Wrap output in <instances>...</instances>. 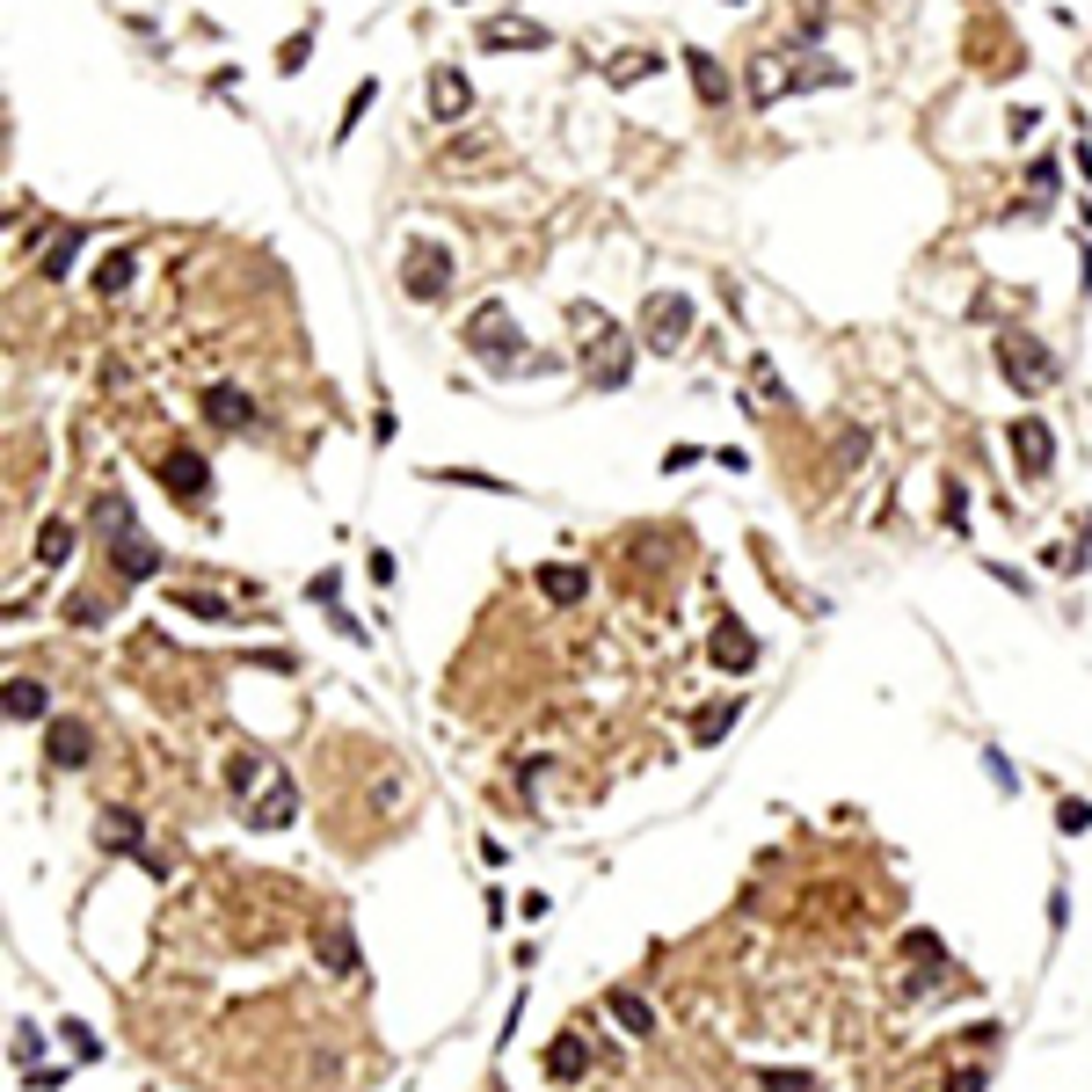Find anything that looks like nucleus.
<instances>
[{
  "label": "nucleus",
  "instance_id": "obj_33",
  "mask_svg": "<svg viewBox=\"0 0 1092 1092\" xmlns=\"http://www.w3.org/2000/svg\"><path fill=\"white\" fill-rule=\"evenodd\" d=\"M1056 830H1092V802H1063L1056 809Z\"/></svg>",
  "mask_w": 1092,
  "mask_h": 1092
},
{
  "label": "nucleus",
  "instance_id": "obj_44",
  "mask_svg": "<svg viewBox=\"0 0 1092 1092\" xmlns=\"http://www.w3.org/2000/svg\"><path fill=\"white\" fill-rule=\"evenodd\" d=\"M947 1092H983V1071H947Z\"/></svg>",
  "mask_w": 1092,
  "mask_h": 1092
},
{
  "label": "nucleus",
  "instance_id": "obj_36",
  "mask_svg": "<svg viewBox=\"0 0 1092 1092\" xmlns=\"http://www.w3.org/2000/svg\"><path fill=\"white\" fill-rule=\"evenodd\" d=\"M364 575H371V583H379V590H386V583H394V575H401V568H394V554H386V547H371V561H364Z\"/></svg>",
  "mask_w": 1092,
  "mask_h": 1092
},
{
  "label": "nucleus",
  "instance_id": "obj_26",
  "mask_svg": "<svg viewBox=\"0 0 1092 1092\" xmlns=\"http://www.w3.org/2000/svg\"><path fill=\"white\" fill-rule=\"evenodd\" d=\"M627 364H634V358H627V343H612L605 358H598V371H590V379H598V394H612V386H627Z\"/></svg>",
  "mask_w": 1092,
  "mask_h": 1092
},
{
  "label": "nucleus",
  "instance_id": "obj_16",
  "mask_svg": "<svg viewBox=\"0 0 1092 1092\" xmlns=\"http://www.w3.org/2000/svg\"><path fill=\"white\" fill-rule=\"evenodd\" d=\"M0 699H7V722H44V714H51V692H44L37 678H7Z\"/></svg>",
  "mask_w": 1092,
  "mask_h": 1092
},
{
  "label": "nucleus",
  "instance_id": "obj_5",
  "mask_svg": "<svg viewBox=\"0 0 1092 1092\" xmlns=\"http://www.w3.org/2000/svg\"><path fill=\"white\" fill-rule=\"evenodd\" d=\"M401 284H408V299H445L452 291V255L438 241H408V255H401Z\"/></svg>",
  "mask_w": 1092,
  "mask_h": 1092
},
{
  "label": "nucleus",
  "instance_id": "obj_13",
  "mask_svg": "<svg viewBox=\"0 0 1092 1092\" xmlns=\"http://www.w3.org/2000/svg\"><path fill=\"white\" fill-rule=\"evenodd\" d=\"M539 590H547L554 605H583V598H590V568H575V561H547V568H539Z\"/></svg>",
  "mask_w": 1092,
  "mask_h": 1092
},
{
  "label": "nucleus",
  "instance_id": "obj_30",
  "mask_svg": "<svg viewBox=\"0 0 1092 1092\" xmlns=\"http://www.w3.org/2000/svg\"><path fill=\"white\" fill-rule=\"evenodd\" d=\"M291 816H299V794L278 779V787H270V809H255V823H291Z\"/></svg>",
  "mask_w": 1092,
  "mask_h": 1092
},
{
  "label": "nucleus",
  "instance_id": "obj_2",
  "mask_svg": "<svg viewBox=\"0 0 1092 1092\" xmlns=\"http://www.w3.org/2000/svg\"><path fill=\"white\" fill-rule=\"evenodd\" d=\"M95 525L110 532V561H117L124 583H146V575H161V547L139 532V518L124 510V495H102V503H95Z\"/></svg>",
  "mask_w": 1092,
  "mask_h": 1092
},
{
  "label": "nucleus",
  "instance_id": "obj_15",
  "mask_svg": "<svg viewBox=\"0 0 1092 1092\" xmlns=\"http://www.w3.org/2000/svg\"><path fill=\"white\" fill-rule=\"evenodd\" d=\"M88 750H95V743H88V722H51V743H44V758H51L59 772L88 765Z\"/></svg>",
  "mask_w": 1092,
  "mask_h": 1092
},
{
  "label": "nucleus",
  "instance_id": "obj_17",
  "mask_svg": "<svg viewBox=\"0 0 1092 1092\" xmlns=\"http://www.w3.org/2000/svg\"><path fill=\"white\" fill-rule=\"evenodd\" d=\"M707 655H714V663H722V670H750V663H758V642H750V634H743V627H735V619H728L722 634H714V642H707Z\"/></svg>",
  "mask_w": 1092,
  "mask_h": 1092
},
{
  "label": "nucleus",
  "instance_id": "obj_4",
  "mask_svg": "<svg viewBox=\"0 0 1092 1092\" xmlns=\"http://www.w3.org/2000/svg\"><path fill=\"white\" fill-rule=\"evenodd\" d=\"M998 371H1006L1019 394H1042L1056 379V358L1034 343V335H998Z\"/></svg>",
  "mask_w": 1092,
  "mask_h": 1092
},
{
  "label": "nucleus",
  "instance_id": "obj_43",
  "mask_svg": "<svg viewBox=\"0 0 1092 1092\" xmlns=\"http://www.w3.org/2000/svg\"><path fill=\"white\" fill-rule=\"evenodd\" d=\"M903 947H911V954H918V962H939V939H932V932H911V939H903Z\"/></svg>",
  "mask_w": 1092,
  "mask_h": 1092
},
{
  "label": "nucleus",
  "instance_id": "obj_7",
  "mask_svg": "<svg viewBox=\"0 0 1092 1092\" xmlns=\"http://www.w3.org/2000/svg\"><path fill=\"white\" fill-rule=\"evenodd\" d=\"M314 962H321L328 976H358V932H350V918H321L314 925Z\"/></svg>",
  "mask_w": 1092,
  "mask_h": 1092
},
{
  "label": "nucleus",
  "instance_id": "obj_6",
  "mask_svg": "<svg viewBox=\"0 0 1092 1092\" xmlns=\"http://www.w3.org/2000/svg\"><path fill=\"white\" fill-rule=\"evenodd\" d=\"M1012 459H1019V474H1027V481H1049V466H1056V430L1042 423V415H1019V423H1012Z\"/></svg>",
  "mask_w": 1092,
  "mask_h": 1092
},
{
  "label": "nucleus",
  "instance_id": "obj_31",
  "mask_svg": "<svg viewBox=\"0 0 1092 1092\" xmlns=\"http://www.w3.org/2000/svg\"><path fill=\"white\" fill-rule=\"evenodd\" d=\"M175 605L197 612V619H226V598H211V590H175Z\"/></svg>",
  "mask_w": 1092,
  "mask_h": 1092
},
{
  "label": "nucleus",
  "instance_id": "obj_41",
  "mask_svg": "<svg viewBox=\"0 0 1092 1092\" xmlns=\"http://www.w3.org/2000/svg\"><path fill=\"white\" fill-rule=\"evenodd\" d=\"M983 765H991V779H998V787H1019V772L1006 765V750H983Z\"/></svg>",
  "mask_w": 1092,
  "mask_h": 1092
},
{
  "label": "nucleus",
  "instance_id": "obj_3",
  "mask_svg": "<svg viewBox=\"0 0 1092 1092\" xmlns=\"http://www.w3.org/2000/svg\"><path fill=\"white\" fill-rule=\"evenodd\" d=\"M466 350H474L481 364H503V371H510V364H525L518 321H510V314H503L495 299H488V306H474V321H466Z\"/></svg>",
  "mask_w": 1092,
  "mask_h": 1092
},
{
  "label": "nucleus",
  "instance_id": "obj_40",
  "mask_svg": "<svg viewBox=\"0 0 1092 1092\" xmlns=\"http://www.w3.org/2000/svg\"><path fill=\"white\" fill-rule=\"evenodd\" d=\"M306 598H314V605H335V598H343V583H335V575H314V583H306Z\"/></svg>",
  "mask_w": 1092,
  "mask_h": 1092
},
{
  "label": "nucleus",
  "instance_id": "obj_11",
  "mask_svg": "<svg viewBox=\"0 0 1092 1092\" xmlns=\"http://www.w3.org/2000/svg\"><path fill=\"white\" fill-rule=\"evenodd\" d=\"M197 408H204V423H219V430H248L255 423V401H248L241 386H204Z\"/></svg>",
  "mask_w": 1092,
  "mask_h": 1092
},
{
  "label": "nucleus",
  "instance_id": "obj_10",
  "mask_svg": "<svg viewBox=\"0 0 1092 1092\" xmlns=\"http://www.w3.org/2000/svg\"><path fill=\"white\" fill-rule=\"evenodd\" d=\"M423 95H430V117L438 124H459L466 110H474V88H466L459 66H430V88H423Z\"/></svg>",
  "mask_w": 1092,
  "mask_h": 1092
},
{
  "label": "nucleus",
  "instance_id": "obj_27",
  "mask_svg": "<svg viewBox=\"0 0 1092 1092\" xmlns=\"http://www.w3.org/2000/svg\"><path fill=\"white\" fill-rule=\"evenodd\" d=\"M1056 175H1063V168H1056V154H1042V161L1027 168V197H1034V204H1049V197H1056Z\"/></svg>",
  "mask_w": 1092,
  "mask_h": 1092
},
{
  "label": "nucleus",
  "instance_id": "obj_28",
  "mask_svg": "<svg viewBox=\"0 0 1092 1092\" xmlns=\"http://www.w3.org/2000/svg\"><path fill=\"white\" fill-rule=\"evenodd\" d=\"M59 1034H66V1049L81 1056V1063H95V1056H102V1042H95V1027H88V1019H66Z\"/></svg>",
  "mask_w": 1092,
  "mask_h": 1092
},
{
  "label": "nucleus",
  "instance_id": "obj_42",
  "mask_svg": "<svg viewBox=\"0 0 1092 1092\" xmlns=\"http://www.w3.org/2000/svg\"><path fill=\"white\" fill-rule=\"evenodd\" d=\"M692 459H699V445H670V452H663V474H685Z\"/></svg>",
  "mask_w": 1092,
  "mask_h": 1092
},
{
  "label": "nucleus",
  "instance_id": "obj_35",
  "mask_svg": "<svg viewBox=\"0 0 1092 1092\" xmlns=\"http://www.w3.org/2000/svg\"><path fill=\"white\" fill-rule=\"evenodd\" d=\"M809 1071H765V1092H809Z\"/></svg>",
  "mask_w": 1092,
  "mask_h": 1092
},
{
  "label": "nucleus",
  "instance_id": "obj_12",
  "mask_svg": "<svg viewBox=\"0 0 1092 1092\" xmlns=\"http://www.w3.org/2000/svg\"><path fill=\"white\" fill-rule=\"evenodd\" d=\"M95 838H102V852H124L131 867L146 859V830H139V816H131V809H102V823H95Z\"/></svg>",
  "mask_w": 1092,
  "mask_h": 1092
},
{
  "label": "nucleus",
  "instance_id": "obj_29",
  "mask_svg": "<svg viewBox=\"0 0 1092 1092\" xmlns=\"http://www.w3.org/2000/svg\"><path fill=\"white\" fill-rule=\"evenodd\" d=\"M430 481H459V488H495V495H510V481H495V474H474V466H430Z\"/></svg>",
  "mask_w": 1092,
  "mask_h": 1092
},
{
  "label": "nucleus",
  "instance_id": "obj_25",
  "mask_svg": "<svg viewBox=\"0 0 1092 1092\" xmlns=\"http://www.w3.org/2000/svg\"><path fill=\"white\" fill-rule=\"evenodd\" d=\"M371 102H379V81H358V88H350V102H343V124H335V139H350V131L364 124V110H371Z\"/></svg>",
  "mask_w": 1092,
  "mask_h": 1092
},
{
  "label": "nucleus",
  "instance_id": "obj_9",
  "mask_svg": "<svg viewBox=\"0 0 1092 1092\" xmlns=\"http://www.w3.org/2000/svg\"><path fill=\"white\" fill-rule=\"evenodd\" d=\"M685 335H692V299L655 291V299H648V343H655V350H678Z\"/></svg>",
  "mask_w": 1092,
  "mask_h": 1092
},
{
  "label": "nucleus",
  "instance_id": "obj_1",
  "mask_svg": "<svg viewBox=\"0 0 1092 1092\" xmlns=\"http://www.w3.org/2000/svg\"><path fill=\"white\" fill-rule=\"evenodd\" d=\"M809 88H845V66L838 59H779V51L750 59V102H787Z\"/></svg>",
  "mask_w": 1092,
  "mask_h": 1092
},
{
  "label": "nucleus",
  "instance_id": "obj_20",
  "mask_svg": "<svg viewBox=\"0 0 1092 1092\" xmlns=\"http://www.w3.org/2000/svg\"><path fill=\"white\" fill-rule=\"evenodd\" d=\"M735 714H743V699H714V707H699V714H692V743H722L728 728H735Z\"/></svg>",
  "mask_w": 1092,
  "mask_h": 1092
},
{
  "label": "nucleus",
  "instance_id": "obj_37",
  "mask_svg": "<svg viewBox=\"0 0 1092 1092\" xmlns=\"http://www.w3.org/2000/svg\"><path fill=\"white\" fill-rule=\"evenodd\" d=\"M15 1056H22V1063H37V1056H44V1034H37V1027H15Z\"/></svg>",
  "mask_w": 1092,
  "mask_h": 1092
},
{
  "label": "nucleus",
  "instance_id": "obj_21",
  "mask_svg": "<svg viewBox=\"0 0 1092 1092\" xmlns=\"http://www.w3.org/2000/svg\"><path fill=\"white\" fill-rule=\"evenodd\" d=\"M605 1012L627 1027V1034H655V1012H648V998H634V991H612Z\"/></svg>",
  "mask_w": 1092,
  "mask_h": 1092
},
{
  "label": "nucleus",
  "instance_id": "obj_23",
  "mask_svg": "<svg viewBox=\"0 0 1092 1092\" xmlns=\"http://www.w3.org/2000/svg\"><path fill=\"white\" fill-rule=\"evenodd\" d=\"M66 554H74V525H66V518H44V525H37V561L59 568Z\"/></svg>",
  "mask_w": 1092,
  "mask_h": 1092
},
{
  "label": "nucleus",
  "instance_id": "obj_32",
  "mask_svg": "<svg viewBox=\"0 0 1092 1092\" xmlns=\"http://www.w3.org/2000/svg\"><path fill=\"white\" fill-rule=\"evenodd\" d=\"M306 59H314V37L299 30V37H284V51H278V74H299Z\"/></svg>",
  "mask_w": 1092,
  "mask_h": 1092
},
{
  "label": "nucleus",
  "instance_id": "obj_22",
  "mask_svg": "<svg viewBox=\"0 0 1092 1092\" xmlns=\"http://www.w3.org/2000/svg\"><path fill=\"white\" fill-rule=\"evenodd\" d=\"M131 270H139V255H131V248L102 255V263H95V291H102V299H117L124 284H131Z\"/></svg>",
  "mask_w": 1092,
  "mask_h": 1092
},
{
  "label": "nucleus",
  "instance_id": "obj_18",
  "mask_svg": "<svg viewBox=\"0 0 1092 1092\" xmlns=\"http://www.w3.org/2000/svg\"><path fill=\"white\" fill-rule=\"evenodd\" d=\"M481 44L488 51H539V44H554V37H547L539 22H488Z\"/></svg>",
  "mask_w": 1092,
  "mask_h": 1092
},
{
  "label": "nucleus",
  "instance_id": "obj_45",
  "mask_svg": "<svg viewBox=\"0 0 1092 1092\" xmlns=\"http://www.w3.org/2000/svg\"><path fill=\"white\" fill-rule=\"evenodd\" d=\"M823 7H830V0H802V22H809V30L823 22Z\"/></svg>",
  "mask_w": 1092,
  "mask_h": 1092
},
{
  "label": "nucleus",
  "instance_id": "obj_8",
  "mask_svg": "<svg viewBox=\"0 0 1092 1092\" xmlns=\"http://www.w3.org/2000/svg\"><path fill=\"white\" fill-rule=\"evenodd\" d=\"M161 488L175 495V503H204V495H211L204 452H161Z\"/></svg>",
  "mask_w": 1092,
  "mask_h": 1092
},
{
  "label": "nucleus",
  "instance_id": "obj_14",
  "mask_svg": "<svg viewBox=\"0 0 1092 1092\" xmlns=\"http://www.w3.org/2000/svg\"><path fill=\"white\" fill-rule=\"evenodd\" d=\"M685 74H692V88H699V102H707V110H722V102H728V74H722V59H714V51H699V44H692V51H685Z\"/></svg>",
  "mask_w": 1092,
  "mask_h": 1092
},
{
  "label": "nucleus",
  "instance_id": "obj_34",
  "mask_svg": "<svg viewBox=\"0 0 1092 1092\" xmlns=\"http://www.w3.org/2000/svg\"><path fill=\"white\" fill-rule=\"evenodd\" d=\"M255 772H263V765H255V758H248V750H241V758H226V787H234V794H241V787H255Z\"/></svg>",
  "mask_w": 1092,
  "mask_h": 1092
},
{
  "label": "nucleus",
  "instance_id": "obj_19",
  "mask_svg": "<svg viewBox=\"0 0 1092 1092\" xmlns=\"http://www.w3.org/2000/svg\"><path fill=\"white\" fill-rule=\"evenodd\" d=\"M583 1071H590L583 1034H554V1042H547V1078H583Z\"/></svg>",
  "mask_w": 1092,
  "mask_h": 1092
},
{
  "label": "nucleus",
  "instance_id": "obj_24",
  "mask_svg": "<svg viewBox=\"0 0 1092 1092\" xmlns=\"http://www.w3.org/2000/svg\"><path fill=\"white\" fill-rule=\"evenodd\" d=\"M74 255H81V226H66L59 241L44 248V278H66V270H74Z\"/></svg>",
  "mask_w": 1092,
  "mask_h": 1092
},
{
  "label": "nucleus",
  "instance_id": "obj_38",
  "mask_svg": "<svg viewBox=\"0 0 1092 1092\" xmlns=\"http://www.w3.org/2000/svg\"><path fill=\"white\" fill-rule=\"evenodd\" d=\"M838 459L859 466V459H867V430H845V438H838Z\"/></svg>",
  "mask_w": 1092,
  "mask_h": 1092
},
{
  "label": "nucleus",
  "instance_id": "obj_39",
  "mask_svg": "<svg viewBox=\"0 0 1092 1092\" xmlns=\"http://www.w3.org/2000/svg\"><path fill=\"white\" fill-rule=\"evenodd\" d=\"M66 619H74V627H95V619H102V598H74Z\"/></svg>",
  "mask_w": 1092,
  "mask_h": 1092
}]
</instances>
